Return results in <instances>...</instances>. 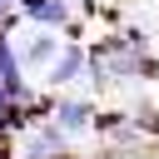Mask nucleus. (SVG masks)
I'll use <instances>...</instances> for the list:
<instances>
[{"label":"nucleus","instance_id":"20e7f679","mask_svg":"<svg viewBox=\"0 0 159 159\" xmlns=\"http://www.w3.org/2000/svg\"><path fill=\"white\" fill-rule=\"evenodd\" d=\"M25 15L35 25H65L70 20V5L65 0H25Z\"/></svg>","mask_w":159,"mask_h":159},{"label":"nucleus","instance_id":"7ed1b4c3","mask_svg":"<svg viewBox=\"0 0 159 159\" xmlns=\"http://www.w3.org/2000/svg\"><path fill=\"white\" fill-rule=\"evenodd\" d=\"M60 50H65V45H60L55 35H30V40H25V65H55Z\"/></svg>","mask_w":159,"mask_h":159},{"label":"nucleus","instance_id":"423d86ee","mask_svg":"<svg viewBox=\"0 0 159 159\" xmlns=\"http://www.w3.org/2000/svg\"><path fill=\"white\" fill-rule=\"evenodd\" d=\"M5 104H10V94H5V84H0V114H5Z\"/></svg>","mask_w":159,"mask_h":159},{"label":"nucleus","instance_id":"0eeeda50","mask_svg":"<svg viewBox=\"0 0 159 159\" xmlns=\"http://www.w3.org/2000/svg\"><path fill=\"white\" fill-rule=\"evenodd\" d=\"M10 5H20V0H0V10H10Z\"/></svg>","mask_w":159,"mask_h":159},{"label":"nucleus","instance_id":"f257e3e1","mask_svg":"<svg viewBox=\"0 0 159 159\" xmlns=\"http://www.w3.org/2000/svg\"><path fill=\"white\" fill-rule=\"evenodd\" d=\"M89 65V55L80 50V45H65L60 50V60L50 65V84H70V80H80V70Z\"/></svg>","mask_w":159,"mask_h":159},{"label":"nucleus","instance_id":"39448f33","mask_svg":"<svg viewBox=\"0 0 159 159\" xmlns=\"http://www.w3.org/2000/svg\"><path fill=\"white\" fill-rule=\"evenodd\" d=\"M0 84H5V94L10 99H25V84H20V60H15V50L0 40Z\"/></svg>","mask_w":159,"mask_h":159},{"label":"nucleus","instance_id":"f03ea898","mask_svg":"<svg viewBox=\"0 0 159 159\" xmlns=\"http://www.w3.org/2000/svg\"><path fill=\"white\" fill-rule=\"evenodd\" d=\"M55 129H60V134L89 129V104H84V99H60V104H55Z\"/></svg>","mask_w":159,"mask_h":159}]
</instances>
